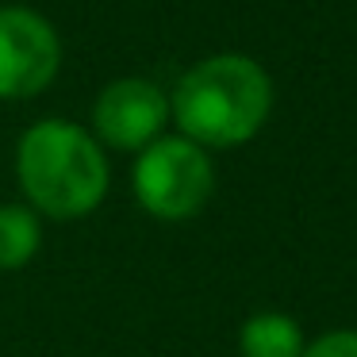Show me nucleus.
Segmentation results:
<instances>
[{
	"label": "nucleus",
	"mask_w": 357,
	"mask_h": 357,
	"mask_svg": "<svg viewBox=\"0 0 357 357\" xmlns=\"http://www.w3.org/2000/svg\"><path fill=\"white\" fill-rule=\"evenodd\" d=\"M43 250V219L27 204H0V273H20Z\"/></svg>",
	"instance_id": "nucleus-7"
},
{
	"label": "nucleus",
	"mask_w": 357,
	"mask_h": 357,
	"mask_svg": "<svg viewBox=\"0 0 357 357\" xmlns=\"http://www.w3.org/2000/svg\"><path fill=\"white\" fill-rule=\"evenodd\" d=\"M169 123V93L146 77H119L93 100V135L112 150H142L158 142Z\"/></svg>",
	"instance_id": "nucleus-5"
},
{
	"label": "nucleus",
	"mask_w": 357,
	"mask_h": 357,
	"mask_svg": "<svg viewBox=\"0 0 357 357\" xmlns=\"http://www.w3.org/2000/svg\"><path fill=\"white\" fill-rule=\"evenodd\" d=\"M62 70V39L43 12L0 8V100H31Z\"/></svg>",
	"instance_id": "nucleus-4"
},
{
	"label": "nucleus",
	"mask_w": 357,
	"mask_h": 357,
	"mask_svg": "<svg viewBox=\"0 0 357 357\" xmlns=\"http://www.w3.org/2000/svg\"><path fill=\"white\" fill-rule=\"evenodd\" d=\"M303 326L284 311H254L238 326L242 357H303Z\"/></svg>",
	"instance_id": "nucleus-6"
},
{
	"label": "nucleus",
	"mask_w": 357,
	"mask_h": 357,
	"mask_svg": "<svg viewBox=\"0 0 357 357\" xmlns=\"http://www.w3.org/2000/svg\"><path fill=\"white\" fill-rule=\"evenodd\" d=\"M16 177L27 208L58 223L93 215L112 185L104 146L73 119H39L20 135Z\"/></svg>",
	"instance_id": "nucleus-1"
},
{
	"label": "nucleus",
	"mask_w": 357,
	"mask_h": 357,
	"mask_svg": "<svg viewBox=\"0 0 357 357\" xmlns=\"http://www.w3.org/2000/svg\"><path fill=\"white\" fill-rule=\"evenodd\" d=\"M273 112V81L246 54H211L185 70L169 93V119L204 150L250 142Z\"/></svg>",
	"instance_id": "nucleus-2"
},
{
	"label": "nucleus",
	"mask_w": 357,
	"mask_h": 357,
	"mask_svg": "<svg viewBox=\"0 0 357 357\" xmlns=\"http://www.w3.org/2000/svg\"><path fill=\"white\" fill-rule=\"evenodd\" d=\"M135 200L158 223H185L208 208L215 192V165L204 146L185 135H162L131 169Z\"/></svg>",
	"instance_id": "nucleus-3"
},
{
	"label": "nucleus",
	"mask_w": 357,
	"mask_h": 357,
	"mask_svg": "<svg viewBox=\"0 0 357 357\" xmlns=\"http://www.w3.org/2000/svg\"><path fill=\"white\" fill-rule=\"evenodd\" d=\"M303 357H357V331L354 326H338L303 346Z\"/></svg>",
	"instance_id": "nucleus-8"
}]
</instances>
